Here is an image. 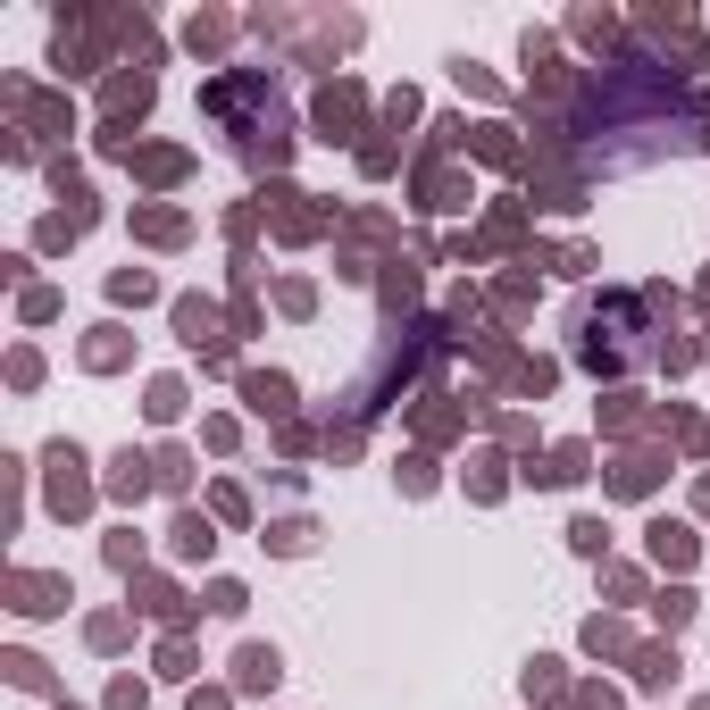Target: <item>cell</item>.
I'll list each match as a JSON object with an SVG mask.
<instances>
[{
	"label": "cell",
	"instance_id": "cell-1",
	"mask_svg": "<svg viewBox=\"0 0 710 710\" xmlns=\"http://www.w3.org/2000/svg\"><path fill=\"white\" fill-rule=\"evenodd\" d=\"M268 677H276V652L251 644V652H243V685H268Z\"/></svg>",
	"mask_w": 710,
	"mask_h": 710
}]
</instances>
